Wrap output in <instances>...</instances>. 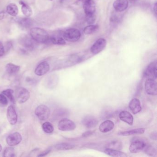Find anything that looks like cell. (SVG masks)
Wrapping results in <instances>:
<instances>
[{
  "label": "cell",
  "mask_w": 157,
  "mask_h": 157,
  "mask_svg": "<svg viewBox=\"0 0 157 157\" xmlns=\"http://www.w3.org/2000/svg\"><path fill=\"white\" fill-rule=\"evenodd\" d=\"M32 38L36 42L46 43L49 41V37L47 32L42 28L34 27L31 29L30 32Z\"/></svg>",
  "instance_id": "1"
},
{
  "label": "cell",
  "mask_w": 157,
  "mask_h": 157,
  "mask_svg": "<svg viewBox=\"0 0 157 157\" xmlns=\"http://www.w3.org/2000/svg\"><path fill=\"white\" fill-rule=\"evenodd\" d=\"M76 4L83 7L86 15L95 13L96 5L93 0H78Z\"/></svg>",
  "instance_id": "2"
},
{
  "label": "cell",
  "mask_w": 157,
  "mask_h": 157,
  "mask_svg": "<svg viewBox=\"0 0 157 157\" xmlns=\"http://www.w3.org/2000/svg\"><path fill=\"white\" fill-rule=\"evenodd\" d=\"M81 36L79 30L75 28L68 29L64 32L63 37L66 41L70 42H76L78 41Z\"/></svg>",
  "instance_id": "3"
},
{
  "label": "cell",
  "mask_w": 157,
  "mask_h": 157,
  "mask_svg": "<svg viewBox=\"0 0 157 157\" xmlns=\"http://www.w3.org/2000/svg\"><path fill=\"white\" fill-rule=\"evenodd\" d=\"M146 146V143L142 140L133 139L129 146V151L131 153H138L144 150Z\"/></svg>",
  "instance_id": "4"
},
{
  "label": "cell",
  "mask_w": 157,
  "mask_h": 157,
  "mask_svg": "<svg viewBox=\"0 0 157 157\" xmlns=\"http://www.w3.org/2000/svg\"><path fill=\"white\" fill-rule=\"evenodd\" d=\"M30 97L29 91L23 87H19L15 91V97L19 103H24L28 101Z\"/></svg>",
  "instance_id": "5"
},
{
  "label": "cell",
  "mask_w": 157,
  "mask_h": 157,
  "mask_svg": "<svg viewBox=\"0 0 157 157\" xmlns=\"http://www.w3.org/2000/svg\"><path fill=\"white\" fill-rule=\"evenodd\" d=\"M36 115L42 121L47 120L50 115V110L46 105H38L35 110Z\"/></svg>",
  "instance_id": "6"
},
{
  "label": "cell",
  "mask_w": 157,
  "mask_h": 157,
  "mask_svg": "<svg viewBox=\"0 0 157 157\" xmlns=\"http://www.w3.org/2000/svg\"><path fill=\"white\" fill-rule=\"evenodd\" d=\"M58 127L59 129L63 131H72L76 128V125L70 119L64 118L59 122Z\"/></svg>",
  "instance_id": "7"
},
{
  "label": "cell",
  "mask_w": 157,
  "mask_h": 157,
  "mask_svg": "<svg viewBox=\"0 0 157 157\" xmlns=\"http://www.w3.org/2000/svg\"><path fill=\"white\" fill-rule=\"evenodd\" d=\"M157 61H154L149 64L144 72V76L147 79L157 78Z\"/></svg>",
  "instance_id": "8"
},
{
  "label": "cell",
  "mask_w": 157,
  "mask_h": 157,
  "mask_svg": "<svg viewBox=\"0 0 157 157\" xmlns=\"http://www.w3.org/2000/svg\"><path fill=\"white\" fill-rule=\"evenodd\" d=\"M145 89L146 93L149 95H157V85L155 79H147L145 83Z\"/></svg>",
  "instance_id": "9"
},
{
  "label": "cell",
  "mask_w": 157,
  "mask_h": 157,
  "mask_svg": "<svg viewBox=\"0 0 157 157\" xmlns=\"http://www.w3.org/2000/svg\"><path fill=\"white\" fill-rule=\"evenodd\" d=\"M106 41L104 38H100L90 48L91 53L94 55H97L103 50L106 46Z\"/></svg>",
  "instance_id": "10"
},
{
  "label": "cell",
  "mask_w": 157,
  "mask_h": 157,
  "mask_svg": "<svg viewBox=\"0 0 157 157\" xmlns=\"http://www.w3.org/2000/svg\"><path fill=\"white\" fill-rule=\"evenodd\" d=\"M98 120L94 116L89 115L86 116L82 120V124L85 127L88 128H95L98 125Z\"/></svg>",
  "instance_id": "11"
},
{
  "label": "cell",
  "mask_w": 157,
  "mask_h": 157,
  "mask_svg": "<svg viewBox=\"0 0 157 157\" xmlns=\"http://www.w3.org/2000/svg\"><path fill=\"white\" fill-rule=\"evenodd\" d=\"M22 138L21 135L18 132H15L10 134L7 137L6 141L7 144L10 146H14L18 145L21 143Z\"/></svg>",
  "instance_id": "12"
},
{
  "label": "cell",
  "mask_w": 157,
  "mask_h": 157,
  "mask_svg": "<svg viewBox=\"0 0 157 157\" xmlns=\"http://www.w3.org/2000/svg\"><path fill=\"white\" fill-rule=\"evenodd\" d=\"M7 119L11 125H15L18 121V116L14 106L10 105L8 107L7 113Z\"/></svg>",
  "instance_id": "13"
},
{
  "label": "cell",
  "mask_w": 157,
  "mask_h": 157,
  "mask_svg": "<svg viewBox=\"0 0 157 157\" xmlns=\"http://www.w3.org/2000/svg\"><path fill=\"white\" fill-rule=\"evenodd\" d=\"M49 70L50 66L49 64L46 61H44L41 62L36 67L35 71V73L37 76H43L48 73Z\"/></svg>",
  "instance_id": "14"
},
{
  "label": "cell",
  "mask_w": 157,
  "mask_h": 157,
  "mask_svg": "<svg viewBox=\"0 0 157 157\" xmlns=\"http://www.w3.org/2000/svg\"><path fill=\"white\" fill-rule=\"evenodd\" d=\"M114 9L116 11H124L127 10L128 6V0H116L113 4Z\"/></svg>",
  "instance_id": "15"
},
{
  "label": "cell",
  "mask_w": 157,
  "mask_h": 157,
  "mask_svg": "<svg viewBox=\"0 0 157 157\" xmlns=\"http://www.w3.org/2000/svg\"><path fill=\"white\" fill-rule=\"evenodd\" d=\"M128 106L134 114L140 113L142 109L140 101L137 98H134L131 100L128 105Z\"/></svg>",
  "instance_id": "16"
},
{
  "label": "cell",
  "mask_w": 157,
  "mask_h": 157,
  "mask_svg": "<svg viewBox=\"0 0 157 157\" xmlns=\"http://www.w3.org/2000/svg\"><path fill=\"white\" fill-rule=\"evenodd\" d=\"M119 117L121 121L127 123L130 125H132L134 121V117L132 115L126 111H123L120 112Z\"/></svg>",
  "instance_id": "17"
},
{
  "label": "cell",
  "mask_w": 157,
  "mask_h": 157,
  "mask_svg": "<svg viewBox=\"0 0 157 157\" xmlns=\"http://www.w3.org/2000/svg\"><path fill=\"white\" fill-rule=\"evenodd\" d=\"M114 123L111 120H107L104 121L100 124L99 130L102 133H107L113 129Z\"/></svg>",
  "instance_id": "18"
},
{
  "label": "cell",
  "mask_w": 157,
  "mask_h": 157,
  "mask_svg": "<svg viewBox=\"0 0 157 157\" xmlns=\"http://www.w3.org/2000/svg\"><path fill=\"white\" fill-rule=\"evenodd\" d=\"M104 152L107 155L112 157H126L128 156L126 153L118 150L108 148H105Z\"/></svg>",
  "instance_id": "19"
},
{
  "label": "cell",
  "mask_w": 157,
  "mask_h": 157,
  "mask_svg": "<svg viewBox=\"0 0 157 157\" xmlns=\"http://www.w3.org/2000/svg\"><path fill=\"white\" fill-rule=\"evenodd\" d=\"M145 131L144 128H136L128 131H121L118 132V135L121 136H130L132 135H141L144 134Z\"/></svg>",
  "instance_id": "20"
},
{
  "label": "cell",
  "mask_w": 157,
  "mask_h": 157,
  "mask_svg": "<svg viewBox=\"0 0 157 157\" xmlns=\"http://www.w3.org/2000/svg\"><path fill=\"white\" fill-rule=\"evenodd\" d=\"M20 67L13 63H9L6 66V71L8 74L14 75L20 71Z\"/></svg>",
  "instance_id": "21"
},
{
  "label": "cell",
  "mask_w": 157,
  "mask_h": 157,
  "mask_svg": "<svg viewBox=\"0 0 157 157\" xmlns=\"http://www.w3.org/2000/svg\"><path fill=\"white\" fill-rule=\"evenodd\" d=\"M6 12L11 16H16L19 12L18 7L14 3H10L7 7Z\"/></svg>",
  "instance_id": "22"
},
{
  "label": "cell",
  "mask_w": 157,
  "mask_h": 157,
  "mask_svg": "<svg viewBox=\"0 0 157 157\" xmlns=\"http://www.w3.org/2000/svg\"><path fill=\"white\" fill-rule=\"evenodd\" d=\"M21 3L22 5V12L24 15H25L26 17H29L32 16L33 13L31 7L23 2H21Z\"/></svg>",
  "instance_id": "23"
},
{
  "label": "cell",
  "mask_w": 157,
  "mask_h": 157,
  "mask_svg": "<svg viewBox=\"0 0 157 157\" xmlns=\"http://www.w3.org/2000/svg\"><path fill=\"white\" fill-rule=\"evenodd\" d=\"M75 146L67 143H60L55 146V148L58 150H67L73 149Z\"/></svg>",
  "instance_id": "24"
},
{
  "label": "cell",
  "mask_w": 157,
  "mask_h": 157,
  "mask_svg": "<svg viewBox=\"0 0 157 157\" xmlns=\"http://www.w3.org/2000/svg\"><path fill=\"white\" fill-rule=\"evenodd\" d=\"M28 17L25 18H21L18 20V23L22 26L25 28H29L32 25V20L28 18Z\"/></svg>",
  "instance_id": "25"
},
{
  "label": "cell",
  "mask_w": 157,
  "mask_h": 157,
  "mask_svg": "<svg viewBox=\"0 0 157 157\" xmlns=\"http://www.w3.org/2000/svg\"><path fill=\"white\" fill-rule=\"evenodd\" d=\"M106 148L119 150L122 149V143L118 140H113V141L109 142L106 145Z\"/></svg>",
  "instance_id": "26"
},
{
  "label": "cell",
  "mask_w": 157,
  "mask_h": 157,
  "mask_svg": "<svg viewBox=\"0 0 157 157\" xmlns=\"http://www.w3.org/2000/svg\"><path fill=\"white\" fill-rule=\"evenodd\" d=\"M13 90L12 89H7L2 92V94L8 98L10 101L13 104L15 103V98L13 96Z\"/></svg>",
  "instance_id": "27"
},
{
  "label": "cell",
  "mask_w": 157,
  "mask_h": 157,
  "mask_svg": "<svg viewBox=\"0 0 157 157\" xmlns=\"http://www.w3.org/2000/svg\"><path fill=\"white\" fill-rule=\"evenodd\" d=\"M99 29V26L97 25H90L89 26H86L83 30L84 34L86 35H90L95 33Z\"/></svg>",
  "instance_id": "28"
},
{
  "label": "cell",
  "mask_w": 157,
  "mask_h": 157,
  "mask_svg": "<svg viewBox=\"0 0 157 157\" xmlns=\"http://www.w3.org/2000/svg\"><path fill=\"white\" fill-rule=\"evenodd\" d=\"M51 43L56 45H64L66 44V41L64 38L58 36H54L49 38Z\"/></svg>",
  "instance_id": "29"
},
{
  "label": "cell",
  "mask_w": 157,
  "mask_h": 157,
  "mask_svg": "<svg viewBox=\"0 0 157 157\" xmlns=\"http://www.w3.org/2000/svg\"><path fill=\"white\" fill-rule=\"evenodd\" d=\"M42 128L43 130L48 134H51L53 133L54 130V128L53 125L50 122H46L44 123L42 125Z\"/></svg>",
  "instance_id": "30"
},
{
  "label": "cell",
  "mask_w": 157,
  "mask_h": 157,
  "mask_svg": "<svg viewBox=\"0 0 157 157\" xmlns=\"http://www.w3.org/2000/svg\"><path fill=\"white\" fill-rule=\"evenodd\" d=\"M144 150H145V153L147 154L148 156L153 157V156H156L157 154V150L156 149L151 146H146Z\"/></svg>",
  "instance_id": "31"
},
{
  "label": "cell",
  "mask_w": 157,
  "mask_h": 157,
  "mask_svg": "<svg viewBox=\"0 0 157 157\" xmlns=\"http://www.w3.org/2000/svg\"><path fill=\"white\" fill-rule=\"evenodd\" d=\"M3 156L7 157H15V152L14 148L12 147L6 148L4 151Z\"/></svg>",
  "instance_id": "32"
},
{
  "label": "cell",
  "mask_w": 157,
  "mask_h": 157,
  "mask_svg": "<svg viewBox=\"0 0 157 157\" xmlns=\"http://www.w3.org/2000/svg\"><path fill=\"white\" fill-rule=\"evenodd\" d=\"M33 41H34V40L33 38H32V39L31 38L30 39V38H27V37H26V38H25L24 41H23V42H24V45L25 47L29 48V49H31V48H33V47L34 44H33Z\"/></svg>",
  "instance_id": "33"
},
{
  "label": "cell",
  "mask_w": 157,
  "mask_h": 157,
  "mask_svg": "<svg viewBox=\"0 0 157 157\" xmlns=\"http://www.w3.org/2000/svg\"><path fill=\"white\" fill-rule=\"evenodd\" d=\"M96 20V16L95 13L86 15V21L88 24L92 25Z\"/></svg>",
  "instance_id": "34"
},
{
  "label": "cell",
  "mask_w": 157,
  "mask_h": 157,
  "mask_svg": "<svg viewBox=\"0 0 157 157\" xmlns=\"http://www.w3.org/2000/svg\"><path fill=\"white\" fill-rule=\"evenodd\" d=\"M8 104L7 97L3 94H0V107L6 106Z\"/></svg>",
  "instance_id": "35"
},
{
  "label": "cell",
  "mask_w": 157,
  "mask_h": 157,
  "mask_svg": "<svg viewBox=\"0 0 157 157\" xmlns=\"http://www.w3.org/2000/svg\"><path fill=\"white\" fill-rule=\"evenodd\" d=\"M94 132V130H89V131H86L82 134V137L84 138L92 136Z\"/></svg>",
  "instance_id": "36"
},
{
  "label": "cell",
  "mask_w": 157,
  "mask_h": 157,
  "mask_svg": "<svg viewBox=\"0 0 157 157\" xmlns=\"http://www.w3.org/2000/svg\"><path fill=\"white\" fill-rule=\"evenodd\" d=\"M5 53L4 46L2 42H0V57L2 56Z\"/></svg>",
  "instance_id": "37"
},
{
  "label": "cell",
  "mask_w": 157,
  "mask_h": 157,
  "mask_svg": "<svg viewBox=\"0 0 157 157\" xmlns=\"http://www.w3.org/2000/svg\"><path fill=\"white\" fill-rule=\"evenodd\" d=\"M50 151H51V149H47L46 150L40 153V154L37 156H38V157H44V156H46V155L48 154Z\"/></svg>",
  "instance_id": "38"
},
{
  "label": "cell",
  "mask_w": 157,
  "mask_h": 157,
  "mask_svg": "<svg viewBox=\"0 0 157 157\" xmlns=\"http://www.w3.org/2000/svg\"><path fill=\"white\" fill-rule=\"evenodd\" d=\"M104 117L105 118H110L112 116V112H110V111H105L103 115Z\"/></svg>",
  "instance_id": "39"
},
{
  "label": "cell",
  "mask_w": 157,
  "mask_h": 157,
  "mask_svg": "<svg viewBox=\"0 0 157 157\" xmlns=\"http://www.w3.org/2000/svg\"><path fill=\"white\" fill-rule=\"evenodd\" d=\"M150 137L151 139L154 140H157V133H156V131L152 132L151 134Z\"/></svg>",
  "instance_id": "40"
},
{
  "label": "cell",
  "mask_w": 157,
  "mask_h": 157,
  "mask_svg": "<svg viewBox=\"0 0 157 157\" xmlns=\"http://www.w3.org/2000/svg\"><path fill=\"white\" fill-rule=\"evenodd\" d=\"M6 12L4 11L1 12H0V20H2L6 17Z\"/></svg>",
  "instance_id": "41"
},
{
  "label": "cell",
  "mask_w": 157,
  "mask_h": 157,
  "mask_svg": "<svg viewBox=\"0 0 157 157\" xmlns=\"http://www.w3.org/2000/svg\"><path fill=\"white\" fill-rule=\"evenodd\" d=\"M153 12H154V14L156 16L157 15V4H156V3L153 6Z\"/></svg>",
  "instance_id": "42"
},
{
  "label": "cell",
  "mask_w": 157,
  "mask_h": 157,
  "mask_svg": "<svg viewBox=\"0 0 157 157\" xmlns=\"http://www.w3.org/2000/svg\"><path fill=\"white\" fill-rule=\"evenodd\" d=\"M2 147L1 145L0 144V152L2 150Z\"/></svg>",
  "instance_id": "43"
},
{
  "label": "cell",
  "mask_w": 157,
  "mask_h": 157,
  "mask_svg": "<svg viewBox=\"0 0 157 157\" xmlns=\"http://www.w3.org/2000/svg\"><path fill=\"white\" fill-rule=\"evenodd\" d=\"M129 1H136V0H129Z\"/></svg>",
  "instance_id": "44"
},
{
  "label": "cell",
  "mask_w": 157,
  "mask_h": 157,
  "mask_svg": "<svg viewBox=\"0 0 157 157\" xmlns=\"http://www.w3.org/2000/svg\"><path fill=\"white\" fill-rule=\"evenodd\" d=\"M51 1H53V0H51Z\"/></svg>",
  "instance_id": "45"
}]
</instances>
